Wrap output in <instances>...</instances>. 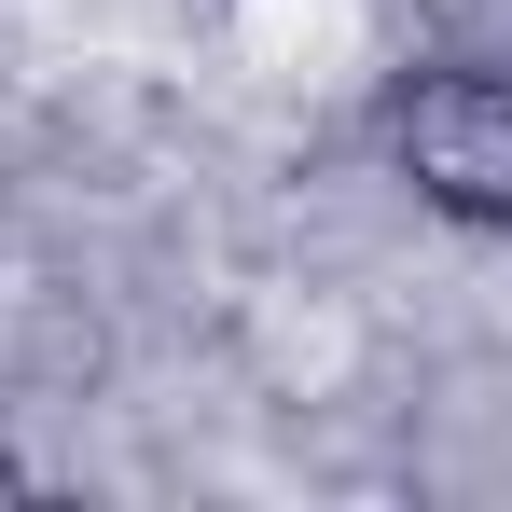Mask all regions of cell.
Returning <instances> with one entry per match:
<instances>
[{
  "label": "cell",
  "instance_id": "cell-2",
  "mask_svg": "<svg viewBox=\"0 0 512 512\" xmlns=\"http://www.w3.org/2000/svg\"><path fill=\"white\" fill-rule=\"evenodd\" d=\"M402 14H416V28H443V42H471V28H499L512 0H402Z\"/></svg>",
  "mask_w": 512,
  "mask_h": 512
},
{
  "label": "cell",
  "instance_id": "cell-1",
  "mask_svg": "<svg viewBox=\"0 0 512 512\" xmlns=\"http://www.w3.org/2000/svg\"><path fill=\"white\" fill-rule=\"evenodd\" d=\"M374 153H388V180L416 194L429 222L512 236V70L499 56H471V42L416 56L402 84L374 97Z\"/></svg>",
  "mask_w": 512,
  "mask_h": 512
},
{
  "label": "cell",
  "instance_id": "cell-3",
  "mask_svg": "<svg viewBox=\"0 0 512 512\" xmlns=\"http://www.w3.org/2000/svg\"><path fill=\"white\" fill-rule=\"evenodd\" d=\"M28 485H42V471H28V457H14V443H0V499H28Z\"/></svg>",
  "mask_w": 512,
  "mask_h": 512
}]
</instances>
